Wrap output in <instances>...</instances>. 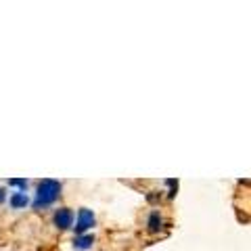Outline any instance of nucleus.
<instances>
[{
    "label": "nucleus",
    "instance_id": "nucleus-1",
    "mask_svg": "<svg viewBox=\"0 0 251 251\" xmlns=\"http://www.w3.org/2000/svg\"><path fill=\"white\" fill-rule=\"evenodd\" d=\"M61 195V182L57 180H42L40 184H38V191H36V201H34V207L40 209V207H49L52 205L54 201L59 199Z\"/></svg>",
    "mask_w": 251,
    "mask_h": 251
},
{
    "label": "nucleus",
    "instance_id": "nucleus-2",
    "mask_svg": "<svg viewBox=\"0 0 251 251\" xmlns=\"http://www.w3.org/2000/svg\"><path fill=\"white\" fill-rule=\"evenodd\" d=\"M94 224H97V218H94V214H92L90 209L82 207L80 211H77V222H75V226H74L75 234H80V237H82V234H84L86 230H90Z\"/></svg>",
    "mask_w": 251,
    "mask_h": 251
},
{
    "label": "nucleus",
    "instance_id": "nucleus-3",
    "mask_svg": "<svg viewBox=\"0 0 251 251\" xmlns=\"http://www.w3.org/2000/svg\"><path fill=\"white\" fill-rule=\"evenodd\" d=\"M72 224H74V211L69 207H59L54 211V226H57L59 230L72 228Z\"/></svg>",
    "mask_w": 251,
    "mask_h": 251
},
{
    "label": "nucleus",
    "instance_id": "nucleus-4",
    "mask_svg": "<svg viewBox=\"0 0 251 251\" xmlns=\"http://www.w3.org/2000/svg\"><path fill=\"white\" fill-rule=\"evenodd\" d=\"M27 203H29V199H27V195L25 193H13L11 195V207L13 209H23V207H25L27 205Z\"/></svg>",
    "mask_w": 251,
    "mask_h": 251
},
{
    "label": "nucleus",
    "instance_id": "nucleus-5",
    "mask_svg": "<svg viewBox=\"0 0 251 251\" xmlns=\"http://www.w3.org/2000/svg\"><path fill=\"white\" fill-rule=\"evenodd\" d=\"M92 243H94V234H82V237H77L74 241V247L77 251H84V249H88L92 247Z\"/></svg>",
    "mask_w": 251,
    "mask_h": 251
},
{
    "label": "nucleus",
    "instance_id": "nucleus-6",
    "mask_svg": "<svg viewBox=\"0 0 251 251\" xmlns=\"http://www.w3.org/2000/svg\"><path fill=\"white\" fill-rule=\"evenodd\" d=\"M161 224H163V220H161V216H159V211H153V214L149 216V230L157 232V230L161 228Z\"/></svg>",
    "mask_w": 251,
    "mask_h": 251
},
{
    "label": "nucleus",
    "instance_id": "nucleus-7",
    "mask_svg": "<svg viewBox=\"0 0 251 251\" xmlns=\"http://www.w3.org/2000/svg\"><path fill=\"white\" fill-rule=\"evenodd\" d=\"M9 184H11V186H17V188H21V193H25V188H27V180L13 178V180H9Z\"/></svg>",
    "mask_w": 251,
    "mask_h": 251
},
{
    "label": "nucleus",
    "instance_id": "nucleus-8",
    "mask_svg": "<svg viewBox=\"0 0 251 251\" xmlns=\"http://www.w3.org/2000/svg\"><path fill=\"white\" fill-rule=\"evenodd\" d=\"M4 197H6V191L4 188H0V203H4Z\"/></svg>",
    "mask_w": 251,
    "mask_h": 251
}]
</instances>
